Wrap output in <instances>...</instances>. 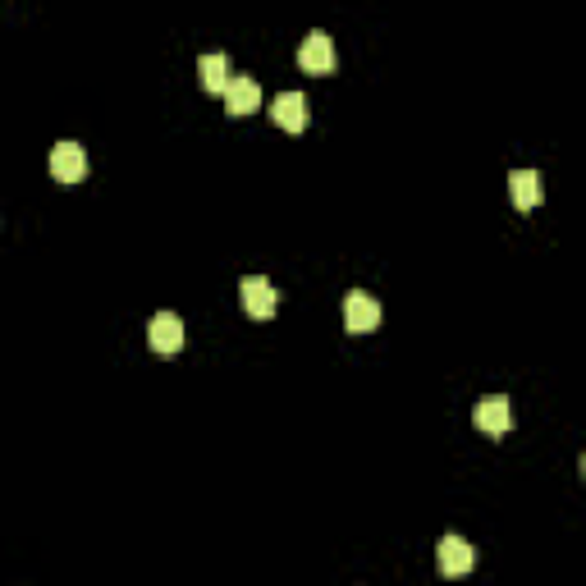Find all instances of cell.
Segmentation results:
<instances>
[{
    "label": "cell",
    "mask_w": 586,
    "mask_h": 586,
    "mask_svg": "<svg viewBox=\"0 0 586 586\" xmlns=\"http://www.w3.org/2000/svg\"><path fill=\"white\" fill-rule=\"evenodd\" d=\"M435 564H440V573L445 577H467L472 568H477V550L463 541V536H440V545H435Z\"/></svg>",
    "instance_id": "1"
},
{
    "label": "cell",
    "mask_w": 586,
    "mask_h": 586,
    "mask_svg": "<svg viewBox=\"0 0 586 586\" xmlns=\"http://www.w3.org/2000/svg\"><path fill=\"white\" fill-rule=\"evenodd\" d=\"M239 293H243V312L252 316V321H266V316H275V284L266 280V275H243L239 280Z\"/></svg>",
    "instance_id": "2"
},
{
    "label": "cell",
    "mask_w": 586,
    "mask_h": 586,
    "mask_svg": "<svg viewBox=\"0 0 586 586\" xmlns=\"http://www.w3.org/2000/svg\"><path fill=\"white\" fill-rule=\"evenodd\" d=\"M298 65L307 69V74H335V42H330V33H307L303 46H298Z\"/></svg>",
    "instance_id": "3"
},
{
    "label": "cell",
    "mask_w": 586,
    "mask_h": 586,
    "mask_svg": "<svg viewBox=\"0 0 586 586\" xmlns=\"http://www.w3.org/2000/svg\"><path fill=\"white\" fill-rule=\"evenodd\" d=\"M344 326L353 330V335H371V330L380 326V303L371 298V293L353 289L344 298Z\"/></svg>",
    "instance_id": "4"
},
{
    "label": "cell",
    "mask_w": 586,
    "mask_h": 586,
    "mask_svg": "<svg viewBox=\"0 0 586 586\" xmlns=\"http://www.w3.org/2000/svg\"><path fill=\"white\" fill-rule=\"evenodd\" d=\"M51 174L60 179V184H83L87 152L78 147V142H55L51 147Z\"/></svg>",
    "instance_id": "5"
},
{
    "label": "cell",
    "mask_w": 586,
    "mask_h": 586,
    "mask_svg": "<svg viewBox=\"0 0 586 586\" xmlns=\"http://www.w3.org/2000/svg\"><path fill=\"white\" fill-rule=\"evenodd\" d=\"M147 339H152V348L161 353V358H170V353L184 348V321H179L174 312H156L152 326H147Z\"/></svg>",
    "instance_id": "6"
},
{
    "label": "cell",
    "mask_w": 586,
    "mask_h": 586,
    "mask_svg": "<svg viewBox=\"0 0 586 586\" xmlns=\"http://www.w3.org/2000/svg\"><path fill=\"white\" fill-rule=\"evenodd\" d=\"M271 120L289 133H303L307 129V97L303 92H280V97L271 101Z\"/></svg>",
    "instance_id": "7"
},
{
    "label": "cell",
    "mask_w": 586,
    "mask_h": 586,
    "mask_svg": "<svg viewBox=\"0 0 586 586\" xmlns=\"http://www.w3.org/2000/svg\"><path fill=\"white\" fill-rule=\"evenodd\" d=\"M257 106H261L257 78H248V74L229 78V83H225V110H229V115H252Z\"/></svg>",
    "instance_id": "8"
},
{
    "label": "cell",
    "mask_w": 586,
    "mask_h": 586,
    "mask_svg": "<svg viewBox=\"0 0 586 586\" xmlns=\"http://www.w3.org/2000/svg\"><path fill=\"white\" fill-rule=\"evenodd\" d=\"M477 426L486 435H504L513 426V403L504 394H490V399L477 403Z\"/></svg>",
    "instance_id": "9"
},
{
    "label": "cell",
    "mask_w": 586,
    "mask_h": 586,
    "mask_svg": "<svg viewBox=\"0 0 586 586\" xmlns=\"http://www.w3.org/2000/svg\"><path fill=\"white\" fill-rule=\"evenodd\" d=\"M509 197L518 211H532L541 207V174L536 170H513L509 174Z\"/></svg>",
    "instance_id": "10"
},
{
    "label": "cell",
    "mask_w": 586,
    "mask_h": 586,
    "mask_svg": "<svg viewBox=\"0 0 586 586\" xmlns=\"http://www.w3.org/2000/svg\"><path fill=\"white\" fill-rule=\"evenodd\" d=\"M197 74H202V87H207V92H225L229 60L220 51H211V55H202V60H197Z\"/></svg>",
    "instance_id": "11"
}]
</instances>
